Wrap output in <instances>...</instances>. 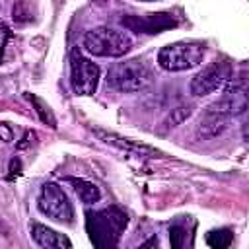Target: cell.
<instances>
[{"label":"cell","instance_id":"cell-15","mask_svg":"<svg viewBox=\"0 0 249 249\" xmlns=\"http://www.w3.org/2000/svg\"><path fill=\"white\" fill-rule=\"evenodd\" d=\"M29 99H31V103L35 105V111H37V115H39V119L43 121V123H47L51 128H54L56 126V121H54V117H53V111H51V107L47 105V103H43L39 97H35V95H27Z\"/></svg>","mask_w":249,"mask_h":249},{"label":"cell","instance_id":"cell-16","mask_svg":"<svg viewBox=\"0 0 249 249\" xmlns=\"http://www.w3.org/2000/svg\"><path fill=\"white\" fill-rule=\"evenodd\" d=\"M191 113H193L191 105H179V107H175L173 113H171L169 119H167V126H177L179 123H183L185 119H189Z\"/></svg>","mask_w":249,"mask_h":249},{"label":"cell","instance_id":"cell-9","mask_svg":"<svg viewBox=\"0 0 249 249\" xmlns=\"http://www.w3.org/2000/svg\"><path fill=\"white\" fill-rule=\"evenodd\" d=\"M208 111H214V113H220L224 117H235V115H241L245 113L247 109V93H245V86H231L226 95L218 101H214L212 105L206 107Z\"/></svg>","mask_w":249,"mask_h":249},{"label":"cell","instance_id":"cell-1","mask_svg":"<svg viewBox=\"0 0 249 249\" xmlns=\"http://www.w3.org/2000/svg\"><path fill=\"white\" fill-rule=\"evenodd\" d=\"M126 224H128L126 214L117 206H109V208L86 214V230L95 247L117 245Z\"/></svg>","mask_w":249,"mask_h":249},{"label":"cell","instance_id":"cell-4","mask_svg":"<svg viewBox=\"0 0 249 249\" xmlns=\"http://www.w3.org/2000/svg\"><path fill=\"white\" fill-rule=\"evenodd\" d=\"M152 82V72L142 60H124L111 66L107 72V84L123 93H132L144 89Z\"/></svg>","mask_w":249,"mask_h":249},{"label":"cell","instance_id":"cell-12","mask_svg":"<svg viewBox=\"0 0 249 249\" xmlns=\"http://www.w3.org/2000/svg\"><path fill=\"white\" fill-rule=\"evenodd\" d=\"M95 132L99 134V138H103V142L113 144V146H117V148H121L124 152H132V154H138V156H158L160 154L158 150H154V148H150L146 144H136V142H132L128 138H121V136H117L113 132H105V130H95Z\"/></svg>","mask_w":249,"mask_h":249},{"label":"cell","instance_id":"cell-3","mask_svg":"<svg viewBox=\"0 0 249 249\" xmlns=\"http://www.w3.org/2000/svg\"><path fill=\"white\" fill-rule=\"evenodd\" d=\"M204 58V45L198 41H179L165 45L158 53V64L169 72L191 70Z\"/></svg>","mask_w":249,"mask_h":249},{"label":"cell","instance_id":"cell-11","mask_svg":"<svg viewBox=\"0 0 249 249\" xmlns=\"http://www.w3.org/2000/svg\"><path fill=\"white\" fill-rule=\"evenodd\" d=\"M226 128H228V117L206 109L204 117L200 119L198 126H196V136H198V138H216V136L222 134Z\"/></svg>","mask_w":249,"mask_h":249},{"label":"cell","instance_id":"cell-2","mask_svg":"<svg viewBox=\"0 0 249 249\" xmlns=\"http://www.w3.org/2000/svg\"><path fill=\"white\" fill-rule=\"evenodd\" d=\"M84 47L88 53L95 56L119 58L130 51L132 41L124 31L109 27V25H101L84 35Z\"/></svg>","mask_w":249,"mask_h":249},{"label":"cell","instance_id":"cell-5","mask_svg":"<svg viewBox=\"0 0 249 249\" xmlns=\"http://www.w3.org/2000/svg\"><path fill=\"white\" fill-rule=\"evenodd\" d=\"M37 206L47 218H51L58 224H72V218H74L72 204H70L66 193L62 191V187H58L56 183L43 185L39 198H37Z\"/></svg>","mask_w":249,"mask_h":249},{"label":"cell","instance_id":"cell-10","mask_svg":"<svg viewBox=\"0 0 249 249\" xmlns=\"http://www.w3.org/2000/svg\"><path fill=\"white\" fill-rule=\"evenodd\" d=\"M31 237L35 239V243H39L41 247H47V249H70L72 247V243L66 235L56 233L54 230H51L43 224L31 226Z\"/></svg>","mask_w":249,"mask_h":249},{"label":"cell","instance_id":"cell-13","mask_svg":"<svg viewBox=\"0 0 249 249\" xmlns=\"http://www.w3.org/2000/svg\"><path fill=\"white\" fill-rule=\"evenodd\" d=\"M66 181L72 185V189L76 191V195H78V198H80L82 202H86V204H93V202H97V200L101 198L99 189H97L91 181L76 179V177H68Z\"/></svg>","mask_w":249,"mask_h":249},{"label":"cell","instance_id":"cell-17","mask_svg":"<svg viewBox=\"0 0 249 249\" xmlns=\"http://www.w3.org/2000/svg\"><path fill=\"white\" fill-rule=\"evenodd\" d=\"M169 241H171V247L179 249L183 245V241H185V228L179 226V224L171 226L169 228Z\"/></svg>","mask_w":249,"mask_h":249},{"label":"cell","instance_id":"cell-7","mask_svg":"<svg viewBox=\"0 0 249 249\" xmlns=\"http://www.w3.org/2000/svg\"><path fill=\"white\" fill-rule=\"evenodd\" d=\"M231 78V66L226 60H216L204 66L193 80H191V93L193 95H208L214 93L216 89L224 88L228 80Z\"/></svg>","mask_w":249,"mask_h":249},{"label":"cell","instance_id":"cell-14","mask_svg":"<svg viewBox=\"0 0 249 249\" xmlns=\"http://www.w3.org/2000/svg\"><path fill=\"white\" fill-rule=\"evenodd\" d=\"M231 241H233V233L228 228L212 230V231L206 233V243L210 247H214V249H226V247L231 245Z\"/></svg>","mask_w":249,"mask_h":249},{"label":"cell","instance_id":"cell-8","mask_svg":"<svg viewBox=\"0 0 249 249\" xmlns=\"http://www.w3.org/2000/svg\"><path fill=\"white\" fill-rule=\"evenodd\" d=\"M121 23L134 33L156 35L165 29L177 27L179 19L171 12H158V14H146V16H124L121 19Z\"/></svg>","mask_w":249,"mask_h":249},{"label":"cell","instance_id":"cell-6","mask_svg":"<svg viewBox=\"0 0 249 249\" xmlns=\"http://www.w3.org/2000/svg\"><path fill=\"white\" fill-rule=\"evenodd\" d=\"M70 84L74 93L78 95H91L99 84V68L95 62L80 54L78 51L70 56Z\"/></svg>","mask_w":249,"mask_h":249},{"label":"cell","instance_id":"cell-18","mask_svg":"<svg viewBox=\"0 0 249 249\" xmlns=\"http://www.w3.org/2000/svg\"><path fill=\"white\" fill-rule=\"evenodd\" d=\"M0 138H2L4 142H10V140H12V130L8 128L6 123H0Z\"/></svg>","mask_w":249,"mask_h":249}]
</instances>
